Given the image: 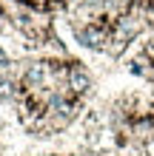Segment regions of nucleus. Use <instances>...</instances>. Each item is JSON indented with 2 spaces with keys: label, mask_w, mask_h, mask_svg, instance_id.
<instances>
[{
  "label": "nucleus",
  "mask_w": 154,
  "mask_h": 156,
  "mask_svg": "<svg viewBox=\"0 0 154 156\" xmlns=\"http://www.w3.org/2000/svg\"><path fill=\"white\" fill-rule=\"evenodd\" d=\"M71 29H74L77 43L83 48H88V51H100L103 54V48L111 40V29L103 26V23H71Z\"/></svg>",
  "instance_id": "1"
},
{
  "label": "nucleus",
  "mask_w": 154,
  "mask_h": 156,
  "mask_svg": "<svg viewBox=\"0 0 154 156\" xmlns=\"http://www.w3.org/2000/svg\"><path fill=\"white\" fill-rule=\"evenodd\" d=\"M66 85L74 91L77 97H88V91L94 88V80H92V74H88V68L83 66L80 60H71L69 57V68H66Z\"/></svg>",
  "instance_id": "2"
}]
</instances>
